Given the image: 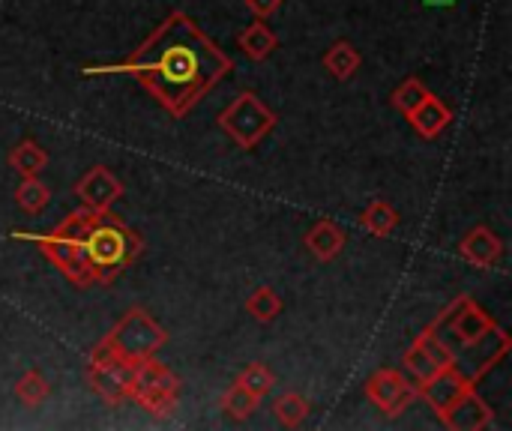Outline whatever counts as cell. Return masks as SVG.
I'll list each match as a JSON object with an SVG mask.
<instances>
[{"label": "cell", "instance_id": "1", "mask_svg": "<svg viewBox=\"0 0 512 431\" xmlns=\"http://www.w3.org/2000/svg\"><path fill=\"white\" fill-rule=\"evenodd\" d=\"M231 69V57L213 45L210 36L186 12H171L129 60L84 66L81 75H132L159 99L162 108L183 117Z\"/></svg>", "mask_w": 512, "mask_h": 431}, {"label": "cell", "instance_id": "2", "mask_svg": "<svg viewBox=\"0 0 512 431\" xmlns=\"http://www.w3.org/2000/svg\"><path fill=\"white\" fill-rule=\"evenodd\" d=\"M84 252H87L93 279L108 285L126 267L138 261V255L144 252V240L123 219L105 210V213H96L90 231L84 234Z\"/></svg>", "mask_w": 512, "mask_h": 431}, {"label": "cell", "instance_id": "3", "mask_svg": "<svg viewBox=\"0 0 512 431\" xmlns=\"http://www.w3.org/2000/svg\"><path fill=\"white\" fill-rule=\"evenodd\" d=\"M165 345H168V333L159 327V321L147 309L132 306L111 327V333L90 351V357H117L135 366L147 357H156Z\"/></svg>", "mask_w": 512, "mask_h": 431}, {"label": "cell", "instance_id": "4", "mask_svg": "<svg viewBox=\"0 0 512 431\" xmlns=\"http://www.w3.org/2000/svg\"><path fill=\"white\" fill-rule=\"evenodd\" d=\"M276 123H279L276 111H270L252 90H243V93L219 114L222 132H225L240 150L258 147V144L276 129Z\"/></svg>", "mask_w": 512, "mask_h": 431}, {"label": "cell", "instance_id": "5", "mask_svg": "<svg viewBox=\"0 0 512 431\" xmlns=\"http://www.w3.org/2000/svg\"><path fill=\"white\" fill-rule=\"evenodd\" d=\"M129 399L138 402L153 417H168L180 399V378L168 366L156 363V357H147L135 363Z\"/></svg>", "mask_w": 512, "mask_h": 431}, {"label": "cell", "instance_id": "6", "mask_svg": "<svg viewBox=\"0 0 512 431\" xmlns=\"http://www.w3.org/2000/svg\"><path fill=\"white\" fill-rule=\"evenodd\" d=\"M15 240H27L33 243L72 285H93V270H90V261H87V252H84V240H72V237H60L54 231L48 234H27V231H15L12 234Z\"/></svg>", "mask_w": 512, "mask_h": 431}, {"label": "cell", "instance_id": "7", "mask_svg": "<svg viewBox=\"0 0 512 431\" xmlns=\"http://www.w3.org/2000/svg\"><path fill=\"white\" fill-rule=\"evenodd\" d=\"M132 372L135 366L117 357H90L87 360V381L90 390L105 405H123L132 393Z\"/></svg>", "mask_w": 512, "mask_h": 431}, {"label": "cell", "instance_id": "8", "mask_svg": "<svg viewBox=\"0 0 512 431\" xmlns=\"http://www.w3.org/2000/svg\"><path fill=\"white\" fill-rule=\"evenodd\" d=\"M366 399L384 414V417H399L408 411V405L417 399V384L405 378L402 369H378L366 381Z\"/></svg>", "mask_w": 512, "mask_h": 431}, {"label": "cell", "instance_id": "9", "mask_svg": "<svg viewBox=\"0 0 512 431\" xmlns=\"http://www.w3.org/2000/svg\"><path fill=\"white\" fill-rule=\"evenodd\" d=\"M444 324H450V330H453V336L465 345V348H471V345H477L492 327H495V321H492V315L486 312V309H480L471 297H459V300H453L435 321H432V327L435 330H441Z\"/></svg>", "mask_w": 512, "mask_h": 431}, {"label": "cell", "instance_id": "10", "mask_svg": "<svg viewBox=\"0 0 512 431\" xmlns=\"http://www.w3.org/2000/svg\"><path fill=\"white\" fill-rule=\"evenodd\" d=\"M471 387H477L462 369L459 363L456 366H447V369H438L429 381L417 384V399H426L432 405V411L441 417L459 396H465Z\"/></svg>", "mask_w": 512, "mask_h": 431}, {"label": "cell", "instance_id": "11", "mask_svg": "<svg viewBox=\"0 0 512 431\" xmlns=\"http://www.w3.org/2000/svg\"><path fill=\"white\" fill-rule=\"evenodd\" d=\"M75 195H78V201H81L87 210L105 213V210H111L114 201L123 195V183L117 180V174H114L111 168L96 165V168H90V171L75 183Z\"/></svg>", "mask_w": 512, "mask_h": 431}, {"label": "cell", "instance_id": "12", "mask_svg": "<svg viewBox=\"0 0 512 431\" xmlns=\"http://www.w3.org/2000/svg\"><path fill=\"white\" fill-rule=\"evenodd\" d=\"M450 431H483L495 423L492 408L480 399L477 387H471L465 396H459L441 417H438Z\"/></svg>", "mask_w": 512, "mask_h": 431}, {"label": "cell", "instance_id": "13", "mask_svg": "<svg viewBox=\"0 0 512 431\" xmlns=\"http://www.w3.org/2000/svg\"><path fill=\"white\" fill-rule=\"evenodd\" d=\"M459 255H462L471 267L489 270V267H495V264L504 258V240H501L492 228L477 225V228H471V231L465 234V240L459 243Z\"/></svg>", "mask_w": 512, "mask_h": 431}, {"label": "cell", "instance_id": "14", "mask_svg": "<svg viewBox=\"0 0 512 431\" xmlns=\"http://www.w3.org/2000/svg\"><path fill=\"white\" fill-rule=\"evenodd\" d=\"M510 348H512V339H510V333L504 330V327H492L477 345H471L468 351H471V363H474V372L468 375L474 384H480L507 354H510Z\"/></svg>", "mask_w": 512, "mask_h": 431}, {"label": "cell", "instance_id": "15", "mask_svg": "<svg viewBox=\"0 0 512 431\" xmlns=\"http://www.w3.org/2000/svg\"><path fill=\"white\" fill-rule=\"evenodd\" d=\"M408 120H411V126H414L417 135H423V138H438L441 132L450 129V123H453V108H450L447 102H441L435 93H429V96L408 114Z\"/></svg>", "mask_w": 512, "mask_h": 431}, {"label": "cell", "instance_id": "16", "mask_svg": "<svg viewBox=\"0 0 512 431\" xmlns=\"http://www.w3.org/2000/svg\"><path fill=\"white\" fill-rule=\"evenodd\" d=\"M303 243H306V249H309L318 261H333V258H339L342 249H345V231H342L336 222L321 219V222H315V225L306 231Z\"/></svg>", "mask_w": 512, "mask_h": 431}, {"label": "cell", "instance_id": "17", "mask_svg": "<svg viewBox=\"0 0 512 431\" xmlns=\"http://www.w3.org/2000/svg\"><path fill=\"white\" fill-rule=\"evenodd\" d=\"M237 45H240V51L249 57V60H255V63H261V60H267L276 48H279V39H276V33L267 27V21H252L240 36H237Z\"/></svg>", "mask_w": 512, "mask_h": 431}, {"label": "cell", "instance_id": "18", "mask_svg": "<svg viewBox=\"0 0 512 431\" xmlns=\"http://www.w3.org/2000/svg\"><path fill=\"white\" fill-rule=\"evenodd\" d=\"M360 63H363V57H360V51H357L348 39L333 42V45L327 48V54H324L327 72H330L333 78H339V81L354 78V72L360 69Z\"/></svg>", "mask_w": 512, "mask_h": 431}, {"label": "cell", "instance_id": "19", "mask_svg": "<svg viewBox=\"0 0 512 431\" xmlns=\"http://www.w3.org/2000/svg\"><path fill=\"white\" fill-rule=\"evenodd\" d=\"M399 222H402L399 210H396L393 204H387V201H372V204L363 210V216H360V225H363L369 234H375V237H390V234L399 228Z\"/></svg>", "mask_w": 512, "mask_h": 431}, {"label": "cell", "instance_id": "20", "mask_svg": "<svg viewBox=\"0 0 512 431\" xmlns=\"http://www.w3.org/2000/svg\"><path fill=\"white\" fill-rule=\"evenodd\" d=\"M15 204L30 213V216H39L48 204H51V189L33 174V177H21L18 189H15Z\"/></svg>", "mask_w": 512, "mask_h": 431}, {"label": "cell", "instance_id": "21", "mask_svg": "<svg viewBox=\"0 0 512 431\" xmlns=\"http://www.w3.org/2000/svg\"><path fill=\"white\" fill-rule=\"evenodd\" d=\"M9 165H12L21 177H33V174L45 171V165H48V153H45V147H39L36 141H21V144H15V147H12V153H9Z\"/></svg>", "mask_w": 512, "mask_h": 431}, {"label": "cell", "instance_id": "22", "mask_svg": "<svg viewBox=\"0 0 512 431\" xmlns=\"http://www.w3.org/2000/svg\"><path fill=\"white\" fill-rule=\"evenodd\" d=\"M15 396H18V402H21V405H27V408H39V405H45V402H48V396H51V384L45 381V375H42L39 369H27V372L15 381Z\"/></svg>", "mask_w": 512, "mask_h": 431}, {"label": "cell", "instance_id": "23", "mask_svg": "<svg viewBox=\"0 0 512 431\" xmlns=\"http://www.w3.org/2000/svg\"><path fill=\"white\" fill-rule=\"evenodd\" d=\"M282 297L273 291V288H255L252 294H249V300H246V312L258 321V324H270V321H276L279 315H282Z\"/></svg>", "mask_w": 512, "mask_h": 431}, {"label": "cell", "instance_id": "24", "mask_svg": "<svg viewBox=\"0 0 512 431\" xmlns=\"http://www.w3.org/2000/svg\"><path fill=\"white\" fill-rule=\"evenodd\" d=\"M273 411H276V417H279V423L285 429H297V426H303L309 420L312 405L300 393H285V396L276 399V408Z\"/></svg>", "mask_w": 512, "mask_h": 431}, {"label": "cell", "instance_id": "25", "mask_svg": "<svg viewBox=\"0 0 512 431\" xmlns=\"http://www.w3.org/2000/svg\"><path fill=\"white\" fill-rule=\"evenodd\" d=\"M258 402H261V399H255L246 387H240V384L234 381V384L228 387L225 399H222V408H225V414H228L231 420L243 423V420H249V417L258 411Z\"/></svg>", "mask_w": 512, "mask_h": 431}, {"label": "cell", "instance_id": "26", "mask_svg": "<svg viewBox=\"0 0 512 431\" xmlns=\"http://www.w3.org/2000/svg\"><path fill=\"white\" fill-rule=\"evenodd\" d=\"M402 372H408L411 375V381L414 384H423V381H429L435 372H438V366L432 363V357L420 348V342L414 339V345L405 351V357H402Z\"/></svg>", "mask_w": 512, "mask_h": 431}, {"label": "cell", "instance_id": "27", "mask_svg": "<svg viewBox=\"0 0 512 431\" xmlns=\"http://www.w3.org/2000/svg\"><path fill=\"white\" fill-rule=\"evenodd\" d=\"M429 93H432V90H429L420 78H405V81L393 90L390 102H393V105L408 117V114H411V111H414V108H417Z\"/></svg>", "mask_w": 512, "mask_h": 431}, {"label": "cell", "instance_id": "28", "mask_svg": "<svg viewBox=\"0 0 512 431\" xmlns=\"http://www.w3.org/2000/svg\"><path fill=\"white\" fill-rule=\"evenodd\" d=\"M417 342H420V348L432 357V363L438 366V369H447V366H456V354L450 351V345L438 336V330L429 324L420 336H417Z\"/></svg>", "mask_w": 512, "mask_h": 431}, {"label": "cell", "instance_id": "29", "mask_svg": "<svg viewBox=\"0 0 512 431\" xmlns=\"http://www.w3.org/2000/svg\"><path fill=\"white\" fill-rule=\"evenodd\" d=\"M237 384L246 387L255 399H264V396L273 390L276 378H273V372H270L264 363H252V366H246V369L237 375Z\"/></svg>", "mask_w": 512, "mask_h": 431}, {"label": "cell", "instance_id": "30", "mask_svg": "<svg viewBox=\"0 0 512 431\" xmlns=\"http://www.w3.org/2000/svg\"><path fill=\"white\" fill-rule=\"evenodd\" d=\"M93 219H96V213H93V210H87V207H81V210L69 213V216L54 228V234H60V237H72V240H84V234L90 231Z\"/></svg>", "mask_w": 512, "mask_h": 431}, {"label": "cell", "instance_id": "31", "mask_svg": "<svg viewBox=\"0 0 512 431\" xmlns=\"http://www.w3.org/2000/svg\"><path fill=\"white\" fill-rule=\"evenodd\" d=\"M246 6H249V12H252L255 18L267 21V18H270L273 12H279L282 0H246Z\"/></svg>", "mask_w": 512, "mask_h": 431}, {"label": "cell", "instance_id": "32", "mask_svg": "<svg viewBox=\"0 0 512 431\" xmlns=\"http://www.w3.org/2000/svg\"><path fill=\"white\" fill-rule=\"evenodd\" d=\"M426 6H453L456 0H423Z\"/></svg>", "mask_w": 512, "mask_h": 431}]
</instances>
